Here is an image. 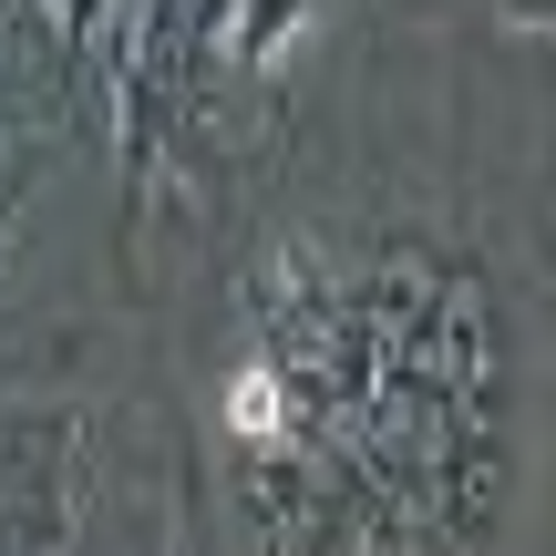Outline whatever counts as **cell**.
Segmentation results:
<instances>
[{"mask_svg": "<svg viewBox=\"0 0 556 556\" xmlns=\"http://www.w3.org/2000/svg\"><path fill=\"white\" fill-rule=\"evenodd\" d=\"M83 475H93V413L83 402H11L0 413V556L83 546Z\"/></svg>", "mask_w": 556, "mask_h": 556, "instance_id": "7a4b0ae2", "label": "cell"}, {"mask_svg": "<svg viewBox=\"0 0 556 556\" xmlns=\"http://www.w3.org/2000/svg\"><path fill=\"white\" fill-rule=\"evenodd\" d=\"M197 11H206V31H217V21H227V11H238V0H197Z\"/></svg>", "mask_w": 556, "mask_h": 556, "instance_id": "5b68a950", "label": "cell"}, {"mask_svg": "<svg viewBox=\"0 0 556 556\" xmlns=\"http://www.w3.org/2000/svg\"><path fill=\"white\" fill-rule=\"evenodd\" d=\"M495 21H516V31H556V0H495Z\"/></svg>", "mask_w": 556, "mask_h": 556, "instance_id": "277c9868", "label": "cell"}, {"mask_svg": "<svg viewBox=\"0 0 556 556\" xmlns=\"http://www.w3.org/2000/svg\"><path fill=\"white\" fill-rule=\"evenodd\" d=\"M93 62H103V103H114V186H124L114 238H124V258H135L144 197H155L165 155H176L186 114H197V93H206L217 31H206L197 0H114V21H103Z\"/></svg>", "mask_w": 556, "mask_h": 556, "instance_id": "6da1fadb", "label": "cell"}, {"mask_svg": "<svg viewBox=\"0 0 556 556\" xmlns=\"http://www.w3.org/2000/svg\"><path fill=\"white\" fill-rule=\"evenodd\" d=\"M319 11H330V0H238V11L217 21V62H238L248 83H278L299 62V41L319 31Z\"/></svg>", "mask_w": 556, "mask_h": 556, "instance_id": "3957f363", "label": "cell"}]
</instances>
